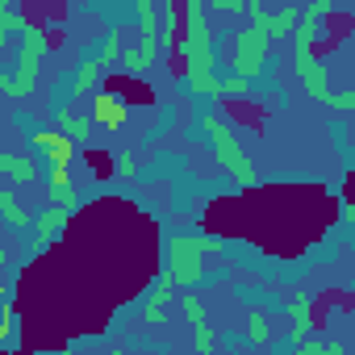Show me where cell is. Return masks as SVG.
<instances>
[{
	"instance_id": "1",
	"label": "cell",
	"mask_w": 355,
	"mask_h": 355,
	"mask_svg": "<svg viewBox=\"0 0 355 355\" xmlns=\"http://www.w3.org/2000/svg\"><path fill=\"white\" fill-rule=\"evenodd\" d=\"M218 239H171V268L167 284H193L201 276V255L214 251Z\"/></svg>"
},
{
	"instance_id": "2",
	"label": "cell",
	"mask_w": 355,
	"mask_h": 355,
	"mask_svg": "<svg viewBox=\"0 0 355 355\" xmlns=\"http://www.w3.org/2000/svg\"><path fill=\"white\" fill-rule=\"evenodd\" d=\"M21 38H26V51H21V67L13 71V92L17 101H26L34 92V80H38V67H42V51H46V34L38 26H21Z\"/></svg>"
},
{
	"instance_id": "3",
	"label": "cell",
	"mask_w": 355,
	"mask_h": 355,
	"mask_svg": "<svg viewBox=\"0 0 355 355\" xmlns=\"http://www.w3.org/2000/svg\"><path fill=\"white\" fill-rule=\"evenodd\" d=\"M205 134L214 138V146H218V159L239 175L243 184H251L255 180V167L243 159V150H239V142H234V134H230V125L222 121V117H205Z\"/></svg>"
},
{
	"instance_id": "4",
	"label": "cell",
	"mask_w": 355,
	"mask_h": 355,
	"mask_svg": "<svg viewBox=\"0 0 355 355\" xmlns=\"http://www.w3.org/2000/svg\"><path fill=\"white\" fill-rule=\"evenodd\" d=\"M234 76H243V80H251V76H259V67H263V55H268V34H259L255 26L251 30H243L239 38H234Z\"/></svg>"
},
{
	"instance_id": "5",
	"label": "cell",
	"mask_w": 355,
	"mask_h": 355,
	"mask_svg": "<svg viewBox=\"0 0 355 355\" xmlns=\"http://www.w3.org/2000/svg\"><path fill=\"white\" fill-rule=\"evenodd\" d=\"M34 146L46 150V163H51V167H67V163H71V138H67L63 130H42V134H34Z\"/></svg>"
},
{
	"instance_id": "6",
	"label": "cell",
	"mask_w": 355,
	"mask_h": 355,
	"mask_svg": "<svg viewBox=\"0 0 355 355\" xmlns=\"http://www.w3.org/2000/svg\"><path fill=\"white\" fill-rule=\"evenodd\" d=\"M125 113H130V109H125V101H121L117 92H101V96H96V121H101V125L117 130V125L125 121Z\"/></svg>"
},
{
	"instance_id": "7",
	"label": "cell",
	"mask_w": 355,
	"mask_h": 355,
	"mask_svg": "<svg viewBox=\"0 0 355 355\" xmlns=\"http://www.w3.org/2000/svg\"><path fill=\"white\" fill-rule=\"evenodd\" d=\"M0 171L5 175H13L17 184H30V180H38V163H34V155H0Z\"/></svg>"
},
{
	"instance_id": "8",
	"label": "cell",
	"mask_w": 355,
	"mask_h": 355,
	"mask_svg": "<svg viewBox=\"0 0 355 355\" xmlns=\"http://www.w3.org/2000/svg\"><path fill=\"white\" fill-rule=\"evenodd\" d=\"M34 222H38V243H42V247H46V243H55V239H59V234H63V222H67V214H63V209H55V205H51V209H46V214H38V218H34Z\"/></svg>"
},
{
	"instance_id": "9",
	"label": "cell",
	"mask_w": 355,
	"mask_h": 355,
	"mask_svg": "<svg viewBox=\"0 0 355 355\" xmlns=\"http://www.w3.org/2000/svg\"><path fill=\"white\" fill-rule=\"evenodd\" d=\"M0 214L9 218V226H13V230H30V226H34V218L13 201V193H9V189H0Z\"/></svg>"
},
{
	"instance_id": "10",
	"label": "cell",
	"mask_w": 355,
	"mask_h": 355,
	"mask_svg": "<svg viewBox=\"0 0 355 355\" xmlns=\"http://www.w3.org/2000/svg\"><path fill=\"white\" fill-rule=\"evenodd\" d=\"M51 205L63 209V214H71V209L80 205V193H76L67 180H51Z\"/></svg>"
},
{
	"instance_id": "11",
	"label": "cell",
	"mask_w": 355,
	"mask_h": 355,
	"mask_svg": "<svg viewBox=\"0 0 355 355\" xmlns=\"http://www.w3.org/2000/svg\"><path fill=\"white\" fill-rule=\"evenodd\" d=\"M101 67H105L101 59H88V63L76 71V88H71V92H88V88H96V80H101Z\"/></svg>"
},
{
	"instance_id": "12",
	"label": "cell",
	"mask_w": 355,
	"mask_h": 355,
	"mask_svg": "<svg viewBox=\"0 0 355 355\" xmlns=\"http://www.w3.org/2000/svg\"><path fill=\"white\" fill-rule=\"evenodd\" d=\"M150 59H155V55H146L142 46H138V51H125V55H121V71H134V76H138V71H146Z\"/></svg>"
},
{
	"instance_id": "13",
	"label": "cell",
	"mask_w": 355,
	"mask_h": 355,
	"mask_svg": "<svg viewBox=\"0 0 355 355\" xmlns=\"http://www.w3.org/2000/svg\"><path fill=\"white\" fill-rule=\"evenodd\" d=\"M59 125L67 138H84L88 134V117H76V113H59Z\"/></svg>"
},
{
	"instance_id": "14",
	"label": "cell",
	"mask_w": 355,
	"mask_h": 355,
	"mask_svg": "<svg viewBox=\"0 0 355 355\" xmlns=\"http://www.w3.org/2000/svg\"><path fill=\"white\" fill-rule=\"evenodd\" d=\"M293 318H297V322H293V334L301 338V334L309 330V301H305V297H293Z\"/></svg>"
},
{
	"instance_id": "15",
	"label": "cell",
	"mask_w": 355,
	"mask_h": 355,
	"mask_svg": "<svg viewBox=\"0 0 355 355\" xmlns=\"http://www.w3.org/2000/svg\"><path fill=\"white\" fill-rule=\"evenodd\" d=\"M218 92L222 96H243L247 92V80L243 76H226V80H218Z\"/></svg>"
},
{
	"instance_id": "16",
	"label": "cell",
	"mask_w": 355,
	"mask_h": 355,
	"mask_svg": "<svg viewBox=\"0 0 355 355\" xmlns=\"http://www.w3.org/2000/svg\"><path fill=\"white\" fill-rule=\"evenodd\" d=\"M180 309H184V318H189V322H201V318H205V309H201V301H197V297H184V301H180Z\"/></svg>"
},
{
	"instance_id": "17",
	"label": "cell",
	"mask_w": 355,
	"mask_h": 355,
	"mask_svg": "<svg viewBox=\"0 0 355 355\" xmlns=\"http://www.w3.org/2000/svg\"><path fill=\"white\" fill-rule=\"evenodd\" d=\"M193 326H197V347H201V351H214V330L205 326V318H201V322H193Z\"/></svg>"
},
{
	"instance_id": "18",
	"label": "cell",
	"mask_w": 355,
	"mask_h": 355,
	"mask_svg": "<svg viewBox=\"0 0 355 355\" xmlns=\"http://www.w3.org/2000/svg\"><path fill=\"white\" fill-rule=\"evenodd\" d=\"M247 330H251V338L263 343V338H268V322H263V313H251V326H247Z\"/></svg>"
},
{
	"instance_id": "19",
	"label": "cell",
	"mask_w": 355,
	"mask_h": 355,
	"mask_svg": "<svg viewBox=\"0 0 355 355\" xmlns=\"http://www.w3.org/2000/svg\"><path fill=\"white\" fill-rule=\"evenodd\" d=\"M214 9H222V13H243V0H209Z\"/></svg>"
},
{
	"instance_id": "20",
	"label": "cell",
	"mask_w": 355,
	"mask_h": 355,
	"mask_svg": "<svg viewBox=\"0 0 355 355\" xmlns=\"http://www.w3.org/2000/svg\"><path fill=\"white\" fill-rule=\"evenodd\" d=\"M0 92H13V76L9 71H0Z\"/></svg>"
},
{
	"instance_id": "21",
	"label": "cell",
	"mask_w": 355,
	"mask_h": 355,
	"mask_svg": "<svg viewBox=\"0 0 355 355\" xmlns=\"http://www.w3.org/2000/svg\"><path fill=\"white\" fill-rule=\"evenodd\" d=\"M5 259H9V255H5V251H0V263H5Z\"/></svg>"
}]
</instances>
